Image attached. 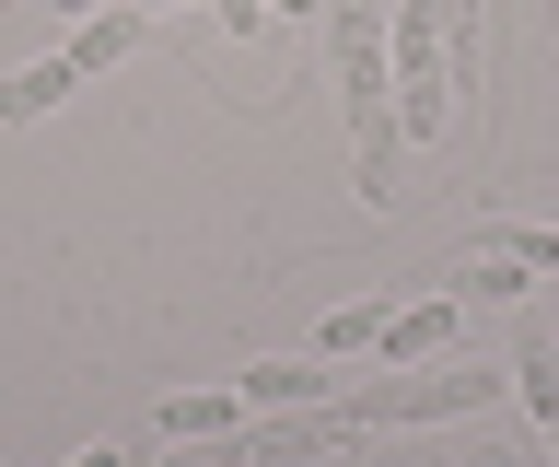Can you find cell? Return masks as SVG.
<instances>
[{"label":"cell","instance_id":"cell-15","mask_svg":"<svg viewBox=\"0 0 559 467\" xmlns=\"http://www.w3.org/2000/svg\"><path fill=\"white\" fill-rule=\"evenodd\" d=\"M280 12H326V0H280Z\"/></svg>","mask_w":559,"mask_h":467},{"label":"cell","instance_id":"cell-1","mask_svg":"<svg viewBox=\"0 0 559 467\" xmlns=\"http://www.w3.org/2000/svg\"><path fill=\"white\" fill-rule=\"evenodd\" d=\"M513 397V374H489V362L443 351V362H373V386H338L326 409H338V432L361 444V432H419V421H478V409H501Z\"/></svg>","mask_w":559,"mask_h":467},{"label":"cell","instance_id":"cell-6","mask_svg":"<svg viewBox=\"0 0 559 467\" xmlns=\"http://www.w3.org/2000/svg\"><path fill=\"white\" fill-rule=\"evenodd\" d=\"M129 47H140V12H129V0H105L94 24H70V71L94 82V71H117V59H129Z\"/></svg>","mask_w":559,"mask_h":467},{"label":"cell","instance_id":"cell-13","mask_svg":"<svg viewBox=\"0 0 559 467\" xmlns=\"http://www.w3.org/2000/svg\"><path fill=\"white\" fill-rule=\"evenodd\" d=\"M47 12H70V24H94V12H105V0H47Z\"/></svg>","mask_w":559,"mask_h":467},{"label":"cell","instance_id":"cell-14","mask_svg":"<svg viewBox=\"0 0 559 467\" xmlns=\"http://www.w3.org/2000/svg\"><path fill=\"white\" fill-rule=\"evenodd\" d=\"M129 12H187V0H129Z\"/></svg>","mask_w":559,"mask_h":467},{"label":"cell","instance_id":"cell-5","mask_svg":"<svg viewBox=\"0 0 559 467\" xmlns=\"http://www.w3.org/2000/svg\"><path fill=\"white\" fill-rule=\"evenodd\" d=\"M222 432H245V397H234V386H187V397H164V444H222Z\"/></svg>","mask_w":559,"mask_h":467},{"label":"cell","instance_id":"cell-10","mask_svg":"<svg viewBox=\"0 0 559 467\" xmlns=\"http://www.w3.org/2000/svg\"><path fill=\"white\" fill-rule=\"evenodd\" d=\"M210 12H222L234 36H269V0H210Z\"/></svg>","mask_w":559,"mask_h":467},{"label":"cell","instance_id":"cell-12","mask_svg":"<svg viewBox=\"0 0 559 467\" xmlns=\"http://www.w3.org/2000/svg\"><path fill=\"white\" fill-rule=\"evenodd\" d=\"M70 467H129V456H117V444H82V456H70Z\"/></svg>","mask_w":559,"mask_h":467},{"label":"cell","instance_id":"cell-2","mask_svg":"<svg viewBox=\"0 0 559 467\" xmlns=\"http://www.w3.org/2000/svg\"><path fill=\"white\" fill-rule=\"evenodd\" d=\"M443 351H466V304L454 292H431V304H384V339H373V362H443Z\"/></svg>","mask_w":559,"mask_h":467},{"label":"cell","instance_id":"cell-9","mask_svg":"<svg viewBox=\"0 0 559 467\" xmlns=\"http://www.w3.org/2000/svg\"><path fill=\"white\" fill-rule=\"evenodd\" d=\"M373 339H384V304H338V316L314 327V351H326V362H361Z\"/></svg>","mask_w":559,"mask_h":467},{"label":"cell","instance_id":"cell-7","mask_svg":"<svg viewBox=\"0 0 559 467\" xmlns=\"http://www.w3.org/2000/svg\"><path fill=\"white\" fill-rule=\"evenodd\" d=\"M513 397L536 409V421H559V339H548V327H524V339H513Z\"/></svg>","mask_w":559,"mask_h":467},{"label":"cell","instance_id":"cell-8","mask_svg":"<svg viewBox=\"0 0 559 467\" xmlns=\"http://www.w3.org/2000/svg\"><path fill=\"white\" fill-rule=\"evenodd\" d=\"M466 246H489V257H513V269H536V281H548V269H559V222H478Z\"/></svg>","mask_w":559,"mask_h":467},{"label":"cell","instance_id":"cell-11","mask_svg":"<svg viewBox=\"0 0 559 467\" xmlns=\"http://www.w3.org/2000/svg\"><path fill=\"white\" fill-rule=\"evenodd\" d=\"M164 467H234V432H222V444H175Z\"/></svg>","mask_w":559,"mask_h":467},{"label":"cell","instance_id":"cell-4","mask_svg":"<svg viewBox=\"0 0 559 467\" xmlns=\"http://www.w3.org/2000/svg\"><path fill=\"white\" fill-rule=\"evenodd\" d=\"M70 94H82L70 47H59V59H24V71H0V129H35V117H59Z\"/></svg>","mask_w":559,"mask_h":467},{"label":"cell","instance_id":"cell-3","mask_svg":"<svg viewBox=\"0 0 559 467\" xmlns=\"http://www.w3.org/2000/svg\"><path fill=\"white\" fill-rule=\"evenodd\" d=\"M234 397H245V421H269V409H326L338 374H326V351H314V362H245Z\"/></svg>","mask_w":559,"mask_h":467}]
</instances>
